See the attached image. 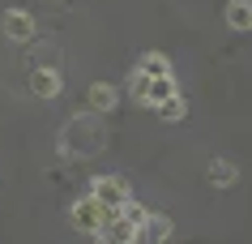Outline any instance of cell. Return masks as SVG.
Returning <instances> with one entry per match:
<instances>
[{
    "mask_svg": "<svg viewBox=\"0 0 252 244\" xmlns=\"http://www.w3.org/2000/svg\"><path fill=\"white\" fill-rule=\"evenodd\" d=\"M107 133L98 129V120L90 116H77V120H68V129L60 133V146H64V154H94V150H103Z\"/></svg>",
    "mask_w": 252,
    "mask_h": 244,
    "instance_id": "6da1fadb",
    "label": "cell"
},
{
    "mask_svg": "<svg viewBox=\"0 0 252 244\" xmlns=\"http://www.w3.org/2000/svg\"><path fill=\"white\" fill-rule=\"evenodd\" d=\"M111 214H116V210H111V206H103L94 193H86L81 202L68 206V223H73L77 231H86V236H98V231L111 223Z\"/></svg>",
    "mask_w": 252,
    "mask_h": 244,
    "instance_id": "7a4b0ae2",
    "label": "cell"
},
{
    "mask_svg": "<svg viewBox=\"0 0 252 244\" xmlns=\"http://www.w3.org/2000/svg\"><path fill=\"white\" fill-rule=\"evenodd\" d=\"M90 193L103 206H111V210H120L124 202H133V189H128V180H124V176H94L90 180Z\"/></svg>",
    "mask_w": 252,
    "mask_h": 244,
    "instance_id": "3957f363",
    "label": "cell"
},
{
    "mask_svg": "<svg viewBox=\"0 0 252 244\" xmlns=\"http://www.w3.org/2000/svg\"><path fill=\"white\" fill-rule=\"evenodd\" d=\"M94 240H98V244H137V240H141V227H137L124 210H116V214H111V223H107Z\"/></svg>",
    "mask_w": 252,
    "mask_h": 244,
    "instance_id": "277c9868",
    "label": "cell"
},
{
    "mask_svg": "<svg viewBox=\"0 0 252 244\" xmlns=\"http://www.w3.org/2000/svg\"><path fill=\"white\" fill-rule=\"evenodd\" d=\"M116 103H120V95H116V86H111V81H94L90 90H86V107H90L94 116H111Z\"/></svg>",
    "mask_w": 252,
    "mask_h": 244,
    "instance_id": "5b68a950",
    "label": "cell"
},
{
    "mask_svg": "<svg viewBox=\"0 0 252 244\" xmlns=\"http://www.w3.org/2000/svg\"><path fill=\"white\" fill-rule=\"evenodd\" d=\"M4 35L13 43H34V17L26 9H4Z\"/></svg>",
    "mask_w": 252,
    "mask_h": 244,
    "instance_id": "8992f818",
    "label": "cell"
},
{
    "mask_svg": "<svg viewBox=\"0 0 252 244\" xmlns=\"http://www.w3.org/2000/svg\"><path fill=\"white\" fill-rule=\"evenodd\" d=\"M30 90H34L39 99H56L60 90H64L60 69H34V73H30Z\"/></svg>",
    "mask_w": 252,
    "mask_h": 244,
    "instance_id": "52a82bcc",
    "label": "cell"
},
{
    "mask_svg": "<svg viewBox=\"0 0 252 244\" xmlns=\"http://www.w3.org/2000/svg\"><path fill=\"white\" fill-rule=\"evenodd\" d=\"M205 180H210L214 189H231V184L239 180V167H235V163H226V159H210V163H205Z\"/></svg>",
    "mask_w": 252,
    "mask_h": 244,
    "instance_id": "ba28073f",
    "label": "cell"
},
{
    "mask_svg": "<svg viewBox=\"0 0 252 244\" xmlns=\"http://www.w3.org/2000/svg\"><path fill=\"white\" fill-rule=\"evenodd\" d=\"M226 26L252 30V0H226Z\"/></svg>",
    "mask_w": 252,
    "mask_h": 244,
    "instance_id": "9c48e42d",
    "label": "cell"
},
{
    "mask_svg": "<svg viewBox=\"0 0 252 244\" xmlns=\"http://www.w3.org/2000/svg\"><path fill=\"white\" fill-rule=\"evenodd\" d=\"M171 95H180V90H175V77H154V81H150V95H146V107L158 111Z\"/></svg>",
    "mask_w": 252,
    "mask_h": 244,
    "instance_id": "30bf717a",
    "label": "cell"
},
{
    "mask_svg": "<svg viewBox=\"0 0 252 244\" xmlns=\"http://www.w3.org/2000/svg\"><path fill=\"white\" fill-rule=\"evenodd\" d=\"M171 231H175V223H171L167 214H150V223H146V240H150V244L171 240Z\"/></svg>",
    "mask_w": 252,
    "mask_h": 244,
    "instance_id": "8fae6325",
    "label": "cell"
},
{
    "mask_svg": "<svg viewBox=\"0 0 252 244\" xmlns=\"http://www.w3.org/2000/svg\"><path fill=\"white\" fill-rule=\"evenodd\" d=\"M137 69H146L150 77H171V60L162 52H146L141 60H137Z\"/></svg>",
    "mask_w": 252,
    "mask_h": 244,
    "instance_id": "7c38bea8",
    "label": "cell"
},
{
    "mask_svg": "<svg viewBox=\"0 0 252 244\" xmlns=\"http://www.w3.org/2000/svg\"><path fill=\"white\" fill-rule=\"evenodd\" d=\"M150 81H154V77H150L146 69H133V73H128V95H133L137 103H146V95H150Z\"/></svg>",
    "mask_w": 252,
    "mask_h": 244,
    "instance_id": "4fadbf2b",
    "label": "cell"
},
{
    "mask_svg": "<svg viewBox=\"0 0 252 244\" xmlns=\"http://www.w3.org/2000/svg\"><path fill=\"white\" fill-rule=\"evenodd\" d=\"M158 116H162V120H184V116H188V99H184V95H171V99L158 107Z\"/></svg>",
    "mask_w": 252,
    "mask_h": 244,
    "instance_id": "5bb4252c",
    "label": "cell"
}]
</instances>
